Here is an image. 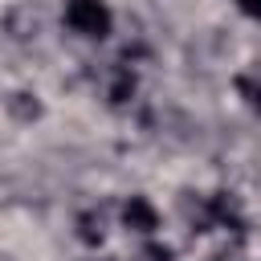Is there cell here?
<instances>
[{
    "label": "cell",
    "instance_id": "cell-1",
    "mask_svg": "<svg viewBox=\"0 0 261 261\" xmlns=\"http://www.w3.org/2000/svg\"><path fill=\"white\" fill-rule=\"evenodd\" d=\"M65 20H69V29L82 33V37H102V33L110 29V12H106L102 0H69Z\"/></svg>",
    "mask_w": 261,
    "mask_h": 261
},
{
    "label": "cell",
    "instance_id": "cell-2",
    "mask_svg": "<svg viewBox=\"0 0 261 261\" xmlns=\"http://www.w3.org/2000/svg\"><path fill=\"white\" fill-rule=\"evenodd\" d=\"M126 224L139 228V232H151V228H155V212H151V204L135 196V200L126 204Z\"/></svg>",
    "mask_w": 261,
    "mask_h": 261
},
{
    "label": "cell",
    "instance_id": "cell-3",
    "mask_svg": "<svg viewBox=\"0 0 261 261\" xmlns=\"http://www.w3.org/2000/svg\"><path fill=\"white\" fill-rule=\"evenodd\" d=\"M241 8H249L253 16H261V0H241Z\"/></svg>",
    "mask_w": 261,
    "mask_h": 261
},
{
    "label": "cell",
    "instance_id": "cell-4",
    "mask_svg": "<svg viewBox=\"0 0 261 261\" xmlns=\"http://www.w3.org/2000/svg\"><path fill=\"white\" fill-rule=\"evenodd\" d=\"M257 106H261V90H257Z\"/></svg>",
    "mask_w": 261,
    "mask_h": 261
}]
</instances>
